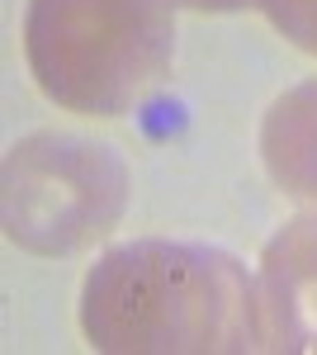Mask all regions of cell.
<instances>
[{"label": "cell", "mask_w": 317, "mask_h": 355, "mask_svg": "<svg viewBox=\"0 0 317 355\" xmlns=\"http://www.w3.org/2000/svg\"><path fill=\"white\" fill-rule=\"evenodd\" d=\"M256 313L265 351L317 355V214L284 223L265 242Z\"/></svg>", "instance_id": "277c9868"}, {"label": "cell", "mask_w": 317, "mask_h": 355, "mask_svg": "<svg viewBox=\"0 0 317 355\" xmlns=\"http://www.w3.org/2000/svg\"><path fill=\"white\" fill-rule=\"evenodd\" d=\"M293 48L317 57V0H251Z\"/></svg>", "instance_id": "8992f818"}, {"label": "cell", "mask_w": 317, "mask_h": 355, "mask_svg": "<svg viewBox=\"0 0 317 355\" xmlns=\"http://www.w3.org/2000/svg\"><path fill=\"white\" fill-rule=\"evenodd\" d=\"M175 5H185V10H241V5H251V0H175Z\"/></svg>", "instance_id": "52a82bcc"}, {"label": "cell", "mask_w": 317, "mask_h": 355, "mask_svg": "<svg viewBox=\"0 0 317 355\" xmlns=\"http://www.w3.org/2000/svg\"><path fill=\"white\" fill-rule=\"evenodd\" d=\"M261 162L284 194L317 204V76L270 105L261 123Z\"/></svg>", "instance_id": "5b68a950"}, {"label": "cell", "mask_w": 317, "mask_h": 355, "mask_svg": "<svg viewBox=\"0 0 317 355\" xmlns=\"http://www.w3.org/2000/svg\"><path fill=\"white\" fill-rule=\"evenodd\" d=\"M24 57L71 114H128L175 62V0H28Z\"/></svg>", "instance_id": "7a4b0ae2"}, {"label": "cell", "mask_w": 317, "mask_h": 355, "mask_svg": "<svg viewBox=\"0 0 317 355\" xmlns=\"http://www.w3.org/2000/svg\"><path fill=\"white\" fill-rule=\"evenodd\" d=\"M80 331L109 355L261 351L256 279L232 251L199 242H128L80 284Z\"/></svg>", "instance_id": "6da1fadb"}, {"label": "cell", "mask_w": 317, "mask_h": 355, "mask_svg": "<svg viewBox=\"0 0 317 355\" xmlns=\"http://www.w3.org/2000/svg\"><path fill=\"white\" fill-rule=\"evenodd\" d=\"M123 157L80 133H28L5 157V237L33 256H71L119 227Z\"/></svg>", "instance_id": "3957f363"}]
</instances>
